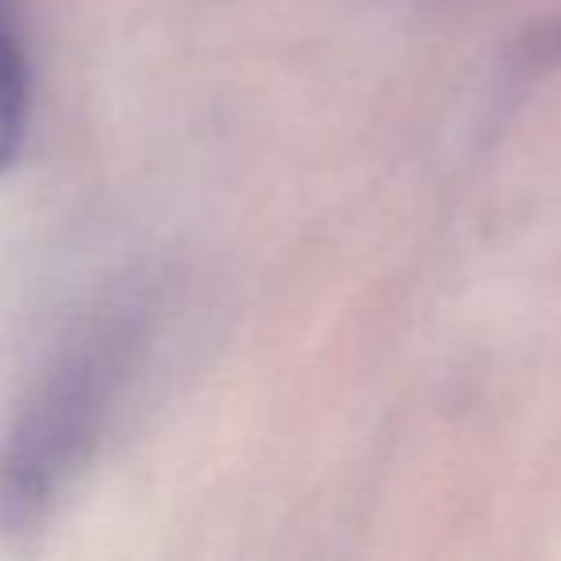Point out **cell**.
<instances>
[{
  "label": "cell",
  "mask_w": 561,
  "mask_h": 561,
  "mask_svg": "<svg viewBox=\"0 0 561 561\" xmlns=\"http://www.w3.org/2000/svg\"><path fill=\"white\" fill-rule=\"evenodd\" d=\"M147 335V297L124 285L55 339L0 431V535H35L62 504L108 431Z\"/></svg>",
  "instance_id": "obj_1"
},
{
  "label": "cell",
  "mask_w": 561,
  "mask_h": 561,
  "mask_svg": "<svg viewBox=\"0 0 561 561\" xmlns=\"http://www.w3.org/2000/svg\"><path fill=\"white\" fill-rule=\"evenodd\" d=\"M32 124V47L16 0H0V170L20 158Z\"/></svg>",
  "instance_id": "obj_2"
}]
</instances>
